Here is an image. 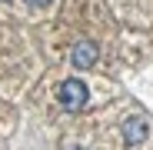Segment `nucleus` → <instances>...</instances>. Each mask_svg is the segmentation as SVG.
<instances>
[{"label": "nucleus", "instance_id": "f257e3e1", "mask_svg": "<svg viewBox=\"0 0 153 150\" xmlns=\"http://www.w3.org/2000/svg\"><path fill=\"white\" fill-rule=\"evenodd\" d=\"M60 107L70 110V113L83 110V107H87V84L76 80V77L63 80V84H60Z\"/></svg>", "mask_w": 153, "mask_h": 150}, {"label": "nucleus", "instance_id": "f03ea898", "mask_svg": "<svg viewBox=\"0 0 153 150\" xmlns=\"http://www.w3.org/2000/svg\"><path fill=\"white\" fill-rule=\"evenodd\" d=\"M70 60H73V67H76V70L93 67V63H97V43H93V40H80V43L73 47Z\"/></svg>", "mask_w": 153, "mask_h": 150}, {"label": "nucleus", "instance_id": "7ed1b4c3", "mask_svg": "<svg viewBox=\"0 0 153 150\" xmlns=\"http://www.w3.org/2000/svg\"><path fill=\"white\" fill-rule=\"evenodd\" d=\"M123 137H126L130 147H137V143L146 137V120H143V117H130V120L123 123Z\"/></svg>", "mask_w": 153, "mask_h": 150}, {"label": "nucleus", "instance_id": "20e7f679", "mask_svg": "<svg viewBox=\"0 0 153 150\" xmlns=\"http://www.w3.org/2000/svg\"><path fill=\"white\" fill-rule=\"evenodd\" d=\"M30 4H33V7H47V4H50V0H30Z\"/></svg>", "mask_w": 153, "mask_h": 150}]
</instances>
